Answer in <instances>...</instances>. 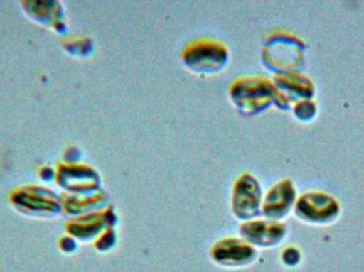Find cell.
<instances>
[{
    "label": "cell",
    "instance_id": "obj_1",
    "mask_svg": "<svg viewBox=\"0 0 364 272\" xmlns=\"http://www.w3.org/2000/svg\"><path fill=\"white\" fill-rule=\"evenodd\" d=\"M8 200L15 211L33 219H53L63 214L60 195L38 184L16 186L9 192Z\"/></svg>",
    "mask_w": 364,
    "mask_h": 272
},
{
    "label": "cell",
    "instance_id": "obj_2",
    "mask_svg": "<svg viewBox=\"0 0 364 272\" xmlns=\"http://www.w3.org/2000/svg\"><path fill=\"white\" fill-rule=\"evenodd\" d=\"M55 183L70 194H91L98 192L100 178L89 165L61 162L55 167Z\"/></svg>",
    "mask_w": 364,
    "mask_h": 272
},
{
    "label": "cell",
    "instance_id": "obj_3",
    "mask_svg": "<svg viewBox=\"0 0 364 272\" xmlns=\"http://www.w3.org/2000/svg\"><path fill=\"white\" fill-rule=\"evenodd\" d=\"M21 6L28 18L38 25L49 28L61 36L68 31L65 8L62 2L55 0H25L21 2Z\"/></svg>",
    "mask_w": 364,
    "mask_h": 272
},
{
    "label": "cell",
    "instance_id": "obj_4",
    "mask_svg": "<svg viewBox=\"0 0 364 272\" xmlns=\"http://www.w3.org/2000/svg\"><path fill=\"white\" fill-rule=\"evenodd\" d=\"M184 61L193 70L200 72L218 70L227 59L226 49L218 42L200 40L193 43L184 50Z\"/></svg>",
    "mask_w": 364,
    "mask_h": 272
},
{
    "label": "cell",
    "instance_id": "obj_5",
    "mask_svg": "<svg viewBox=\"0 0 364 272\" xmlns=\"http://www.w3.org/2000/svg\"><path fill=\"white\" fill-rule=\"evenodd\" d=\"M260 205V185L252 175H242L233 188L232 209L235 215L243 220L252 219L258 215Z\"/></svg>",
    "mask_w": 364,
    "mask_h": 272
},
{
    "label": "cell",
    "instance_id": "obj_6",
    "mask_svg": "<svg viewBox=\"0 0 364 272\" xmlns=\"http://www.w3.org/2000/svg\"><path fill=\"white\" fill-rule=\"evenodd\" d=\"M112 218L113 215L110 217L109 210L75 216L66 222L65 231L68 235L74 237L77 241L87 243L97 239V237L104 232V229L112 224Z\"/></svg>",
    "mask_w": 364,
    "mask_h": 272
},
{
    "label": "cell",
    "instance_id": "obj_7",
    "mask_svg": "<svg viewBox=\"0 0 364 272\" xmlns=\"http://www.w3.org/2000/svg\"><path fill=\"white\" fill-rule=\"evenodd\" d=\"M256 250L244 239H226L218 241L211 250L214 262L225 267H242L254 262Z\"/></svg>",
    "mask_w": 364,
    "mask_h": 272
},
{
    "label": "cell",
    "instance_id": "obj_8",
    "mask_svg": "<svg viewBox=\"0 0 364 272\" xmlns=\"http://www.w3.org/2000/svg\"><path fill=\"white\" fill-rule=\"evenodd\" d=\"M286 228L284 224L267 220H248L241 226L244 241L252 246L272 247L277 245L284 237Z\"/></svg>",
    "mask_w": 364,
    "mask_h": 272
},
{
    "label": "cell",
    "instance_id": "obj_9",
    "mask_svg": "<svg viewBox=\"0 0 364 272\" xmlns=\"http://www.w3.org/2000/svg\"><path fill=\"white\" fill-rule=\"evenodd\" d=\"M271 95V85L262 79H243L232 87L235 104L248 112L260 108Z\"/></svg>",
    "mask_w": 364,
    "mask_h": 272
},
{
    "label": "cell",
    "instance_id": "obj_10",
    "mask_svg": "<svg viewBox=\"0 0 364 272\" xmlns=\"http://www.w3.org/2000/svg\"><path fill=\"white\" fill-rule=\"evenodd\" d=\"M60 197H61L62 213L72 217L98 211L106 202V198L100 192H91V194L64 192L60 195Z\"/></svg>",
    "mask_w": 364,
    "mask_h": 272
},
{
    "label": "cell",
    "instance_id": "obj_11",
    "mask_svg": "<svg viewBox=\"0 0 364 272\" xmlns=\"http://www.w3.org/2000/svg\"><path fill=\"white\" fill-rule=\"evenodd\" d=\"M337 212V205L326 197L307 196L301 199L297 205V213L311 220H326Z\"/></svg>",
    "mask_w": 364,
    "mask_h": 272
},
{
    "label": "cell",
    "instance_id": "obj_12",
    "mask_svg": "<svg viewBox=\"0 0 364 272\" xmlns=\"http://www.w3.org/2000/svg\"><path fill=\"white\" fill-rule=\"evenodd\" d=\"M293 200V192L286 183L275 186L265 199L263 213L271 218H279L286 215Z\"/></svg>",
    "mask_w": 364,
    "mask_h": 272
},
{
    "label": "cell",
    "instance_id": "obj_13",
    "mask_svg": "<svg viewBox=\"0 0 364 272\" xmlns=\"http://www.w3.org/2000/svg\"><path fill=\"white\" fill-rule=\"evenodd\" d=\"M61 44L66 53L73 55H78V57H83L91 50V42L87 38L65 36L62 38Z\"/></svg>",
    "mask_w": 364,
    "mask_h": 272
},
{
    "label": "cell",
    "instance_id": "obj_14",
    "mask_svg": "<svg viewBox=\"0 0 364 272\" xmlns=\"http://www.w3.org/2000/svg\"><path fill=\"white\" fill-rule=\"evenodd\" d=\"M115 244V233L111 229L105 230L95 241V248L100 251L105 252L110 250Z\"/></svg>",
    "mask_w": 364,
    "mask_h": 272
},
{
    "label": "cell",
    "instance_id": "obj_15",
    "mask_svg": "<svg viewBox=\"0 0 364 272\" xmlns=\"http://www.w3.org/2000/svg\"><path fill=\"white\" fill-rule=\"evenodd\" d=\"M58 246H59V249L61 250V252L70 256V254H74L77 249H78V241L74 237L65 235V236H62L59 239Z\"/></svg>",
    "mask_w": 364,
    "mask_h": 272
},
{
    "label": "cell",
    "instance_id": "obj_16",
    "mask_svg": "<svg viewBox=\"0 0 364 272\" xmlns=\"http://www.w3.org/2000/svg\"><path fill=\"white\" fill-rule=\"evenodd\" d=\"M38 175L45 183L55 181V168H53V167L48 166V165H44V166L38 168Z\"/></svg>",
    "mask_w": 364,
    "mask_h": 272
},
{
    "label": "cell",
    "instance_id": "obj_17",
    "mask_svg": "<svg viewBox=\"0 0 364 272\" xmlns=\"http://www.w3.org/2000/svg\"><path fill=\"white\" fill-rule=\"evenodd\" d=\"M284 262L286 263V265H289V266H294L299 263V254L296 250L294 249H288L284 254Z\"/></svg>",
    "mask_w": 364,
    "mask_h": 272
}]
</instances>
